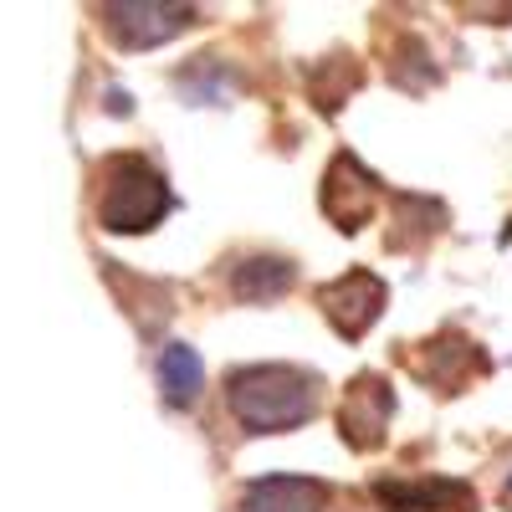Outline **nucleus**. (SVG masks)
I'll list each match as a JSON object with an SVG mask.
<instances>
[{
  "instance_id": "nucleus-1",
  "label": "nucleus",
  "mask_w": 512,
  "mask_h": 512,
  "mask_svg": "<svg viewBox=\"0 0 512 512\" xmlns=\"http://www.w3.org/2000/svg\"><path fill=\"white\" fill-rule=\"evenodd\" d=\"M231 415L256 436H277L318 410V379L292 364H251L226 379Z\"/></svg>"
},
{
  "instance_id": "nucleus-2",
  "label": "nucleus",
  "mask_w": 512,
  "mask_h": 512,
  "mask_svg": "<svg viewBox=\"0 0 512 512\" xmlns=\"http://www.w3.org/2000/svg\"><path fill=\"white\" fill-rule=\"evenodd\" d=\"M169 190L154 169L134 154H118L103 169V195H98V221L118 236H134V231H154L169 216Z\"/></svg>"
},
{
  "instance_id": "nucleus-3",
  "label": "nucleus",
  "mask_w": 512,
  "mask_h": 512,
  "mask_svg": "<svg viewBox=\"0 0 512 512\" xmlns=\"http://www.w3.org/2000/svg\"><path fill=\"white\" fill-rule=\"evenodd\" d=\"M318 303H323V313L333 318L338 333L359 338V333L379 318V308H384V282L369 277V272H349V277L318 287Z\"/></svg>"
},
{
  "instance_id": "nucleus-4",
  "label": "nucleus",
  "mask_w": 512,
  "mask_h": 512,
  "mask_svg": "<svg viewBox=\"0 0 512 512\" xmlns=\"http://www.w3.org/2000/svg\"><path fill=\"white\" fill-rule=\"evenodd\" d=\"M103 26L123 41V47H159L175 31L190 26V11L185 6H103Z\"/></svg>"
},
{
  "instance_id": "nucleus-5",
  "label": "nucleus",
  "mask_w": 512,
  "mask_h": 512,
  "mask_svg": "<svg viewBox=\"0 0 512 512\" xmlns=\"http://www.w3.org/2000/svg\"><path fill=\"white\" fill-rule=\"evenodd\" d=\"M390 410H395L390 390H384L379 379H359L354 390H349V400H344V415H338V425H344V441L359 446V451H369V446L384 436V420H390Z\"/></svg>"
},
{
  "instance_id": "nucleus-6",
  "label": "nucleus",
  "mask_w": 512,
  "mask_h": 512,
  "mask_svg": "<svg viewBox=\"0 0 512 512\" xmlns=\"http://www.w3.org/2000/svg\"><path fill=\"white\" fill-rule=\"evenodd\" d=\"M379 497L390 502L395 512H477V492L461 482H384Z\"/></svg>"
},
{
  "instance_id": "nucleus-7",
  "label": "nucleus",
  "mask_w": 512,
  "mask_h": 512,
  "mask_svg": "<svg viewBox=\"0 0 512 512\" xmlns=\"http://www.w3.org/2000/svg\"><path fill=\"white\" fill-rule=\"evenodd\" d=\"M328 492L308 477H262L241 497V512H323Z\"/></svg>"
},
{
  "instance_id": "nucleus-8",
  "label": "nucleus",
  "mask_w": 512,
  "mask_h": 512,
  "mask_svg": "<svg viewBox=\"0 0 512 512\" xmlns=\"http://www.w3.org/2000/svg\"><path fill=\"white\" fill-rule=\"evenodd\" d=\"M292 287V262L287 256H246V262L231 272V292L241 303H267V297H282Z\"/></svg>"
},
{
  "instance_id": "nucleus-9",
  "label": "nucleus",
  "mask_w": 512,
  "mask_h": 512,
  "mask_svg": "<svg viewBox=\"0 0 512 512\" xmlns=\"http://www.w3.org/2000/svg\"><path fill=\"white\" fill-rule=\"evenodd\" d=\"M159 384H164V400L169 405H195L205 390V364L190 344H169L159 354Z\"/></svg>"
}]
</instances>
